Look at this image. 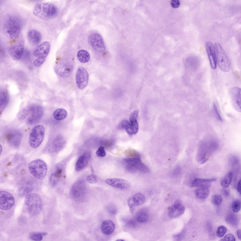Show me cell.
Wrapping results in <instances>:
<instances>
[{
  "instance_id": "6da1fadb",
  "label": "cell",
  "mask_w": 241,
  "mask_h": 241,
  "mask_svg": "<svg viewBox=\"0 0 241 241\" xmlns=\"http://www.w3.org/2000/svg\"><path fill=\"white\" fill-rule=\"evenodd\" d=\"M21 26V21L18 18L10 16L8 17L4 21L2 30L8 37L15 40L17 38L20 34Z\"/></svg>"
},
{
  "instance_id": "7a4b0ae2",
  "label": "cell",
  "mask_w": 241,
  "mask_h": 241,
  "mask_svg": "<svg viewBox=\"0 0 241 241\" xmlns=\"http://www.w3.org/2000/svg\"><path fill=\"white\" fill-rule=\"evenodd\" d=\"M57 9L52 4L42 2L37 4L33 11V14L39 19L47 20L54 17L57 13Z\"/></svg>"
},
{
  "instance_id": "3957f363",
  "label": "cell",
  "mask_w": 241,
  "mask_h": 241,
  "mask_svg": "<svg viewBox=\"0 0 241 241\" xmlns=\"http://www.w3.org/2000/svg\"><path fill=\"white\" fill-rule=\"evenodd\" d=\"M218 143L215 139H209L201 141L199 145L197 158L199 162L202 164L207 161L213 151L218 146Z\"/></svg>"
},
{
  "instance_id": "277c9868",
  "label": "cell",
  "mask_w": 241,
  "mask_h": 241,
  "mask_svg": "<svg viewBox=\"0 0 241 241\" xmlns=\"http://www.w3.org/2000/svg\"><path fill=\"white\" fill-rule=\"evenodd\" d=\"M24 202L31 215H36L40 212L42 207V201L38 194L32 193L28 194L25 197Z\"/></svg>"
},
{
  "instance_id": "5b68a950",
  "label": "cell",
  "mask_w": 241,
  "mask_h": 241,
  "mask_svg": "<svg viewBox=\"0 0 241 241\" xmlns=\"http://www.w3.org/2000/svg\"><path fill=\"white\" fill-rule=\"evenodd\" d=\"M28 167L30 173L34 177L39 180H43L45 177L47 168L45 162L43 160L37 159L31 161Z\"/></svg>"
},
{
  "instance_id": "8992f818",
  "label": "cell",
  "mask_w": 241,
  "mask_h": 241,
  "mask_svg": "<svg viewBox=\"0 0 241 241\" xmlns=\"http://www.w3.org/2000/svg\"><path fill=\"white\" fill-rule=\"evenodd\" d=\"M217 63L220 69L225 72L229 71L231 61L220 44L216 43L214 44Z\"/></svg>"
},
{
  "instance_id": "52a82bcc",
  "label": "cell",
  "mask_w": 241,
  "mask_h": 241,
  "mask_svg": "<svg viewBox=\"0 0 241 241\" xmlns=\"http://www.w3.org/2000/svg\"><path fill=\"white\" fill-rule=\"evenodd\" d=\"M44 133V128L42 125H39L34 127L29 135V143L30 146L33 148L38 147L43 140Z\"/></svg>"
},
{
  "instance_id": "ba28073f",
  "label": "cell",
  "mask_w": 241,
  "mask_h": 241,
  "mask_svg": "<svg viewBox=\"0 0 241 241\" xmlns=\"http://www.w3.org/2000/svg\"><path fill=\"white\" fill-rule=\"evenodd\" d=\"M11 44L8 48V53L13 59L15 60H18L24 52V41L22 39H18Z\"/></svg>"
},
{
  "instance_id": "9c48e42d",
  "label": "cell",
  "mask_w": 241,
  "mask_h": 241,
  "mask_svg": "<svg viewBox=\"0 0 241 241\" xmlns=\"http://www.w3.org/2000/svg\"><path fill=\"white\" fill-rule=\"evenodd\" d=\"M88 41L92 47L96 52L103 53L105 50L106 47L103 39L99 33L94 32L89 36Z\"/></svg>"
},
{
  "instance_id": "30bf717a",
  "label": "cell",
  "mask_w": 241,
  "mask_h": 241,
  "mask_svg": "<svg viewBox=\"0 0 241 241\" xmlns=\"http://www.w3.org/2000/svg\"><path fill=\"white\" fill-rule=\"evenodd\" d=\"M86 187L83 181H78L74 184L71 189V194L75 200L81 201L84 200L86 196Z\"/></svg>"
},
{
  "instance_id": "8fae6325",
  "label": "cell",
  "mask_w": 241,
  "mask_h": 241,
  "mask_svg": "<svg viewBox=\"0 0 241 241\" xmlns=\"http://www.w3.org/2000/svg\"><path fill=\"white\" fill-rule=\"evenodd\" d=\"M15 199L13 196L6 191H0V208L3 210H7L11 208L14 206Z\"/></svg>"
},
{
  "instance_id": "7c38bea8",
  "label": "cell",
  "mask_w": 241,
  "mask_h": 241,
  "mask_svg": "<svg viewBox=\"0 0 241 241\" xmlns=\"http://www.w3.org/2000/svg\"><path fill=\"white\" fill-rule=\"evenodd\" d=\"M76 78L78 88L81 89L84 88L88 82V75L86 70L83 67H79L76 72Z\"/></svg>"
},
{
  "instance_id": "4fadbf2b",
  "label": "cell",
  "mask_w": 241,
  "mask_h": 241,
  "mask_svg": "<svg viewBox=\"0 0 241 241\" xmlns=\"http://www.w3.org/2000/svg\"><path fill=\"white\" fill-rule=\"evenodd\" d=\"M29 111L31 114L27 119V123L30 125L36 124L40 120L43 116V108L39 105H34L30 108Z\"/></svg>"
},
{
  "instance_id": "5bb4252c",
  "label": "cell",
  "mask_w": 241,
  "mask_h": 241,
  "mask_svg": "<svg viewBox=\"0 0 241 241\" xmlns=\"http://www.w3.org/2000/svg\"><path fill=\"white\" fill-rule=\"evenodd\" d=\"M185 208L181 201H176L169 209L168 214L171 218H175L182 215L184 213Z\"/></svg>"
},
{
  "instance_id": "9a60e30c",
  "label": "cell",
  "mask_w": 241,
  "mask_h": 241,
  "mask_svg": "<svg viewBox=\"0 0 241 241\" xmlns=\"http://www.w3.org/2000/svg\"><path fill=\"white\" fill-rule=\"evenodd\" d=\"M50 45L48 41H45L39 45L35 49L33 55L35 57L44 58L48 55L50 51Z\"/></svg>"
},
{
  "instance_id": "2e32d148",
  "label": "cell",
  "mask_w": 241,
  "mask_h": 241,
  "mask_svg": "<svg viewBox=\"0 0 241 241\" xmlns=\"http://www.w3.org/2000/svg\"><path fill=\"white\" fill-rule=\"evenodd\" d=\"M206 48L211 66L213 69H215L217 61L214 45L210 42H207L206 44Z\"/></svg>"
},
{
  "instance_id": "e0dca14e",
  "label": "cell",
  "mask_w": 241,
  "mask_h": 241,
  "mask_svg": "<svg viewBox=\"0 0 241 241\" xmlns=\"http://www.w3.org/2000/svg\"><path fill=\"white\" fill-rule=\"evenodd\" d=\"M105 182L111 186L121 189H127L130 186V183L128 181L122 179H108L105 180Z\"/></svg>"
},
{
  "instance_id": "ac0fdd59",
  "label": "cell",
  "mask_w": 241,
  "mask_h": 241,
  "mask_svg": "<svg viewBox=\"0 0 241 241\" xmlns=\"http://www.w3.org/2000/svg\"><path fill=\"white\" fill-rule=\"evenodd\" d=\"M124 161L126 163L131 164L135 167L137 170L145 173H148L149 170L147 167L143 163L139 158H125Z\"/></svg>"
},
{
  "instance_id": "d6986e66",
  "label": "cell",
  "mask_w": 241,
  "mask_h": 241,
  "mask_svg": "<svg viewBox=\"0 0 241 241\" xmlns=\"http://www.w3.org/2000/svg\"><path fill=\"white\" fill-rule=\"evenodd\" d=\"M234 107L237 111H241V90L237 87L233 88L230 91Z\"/></svg>"
},
{
  "instance_id": "ffe728a7",
  "label": "cell",
  "mask_w": 241,
  "mask_h": 241,
  "mask_svg": "<svg viewBox=\"0 0 241 241\" xmlns=\"http://www.w3.org/2000/svg\"><path fill=\"white\" fill-rule=\"evenodd\" d=\"M5 137L11 145L15 147H17L19 145L21 135L18 132L12 131L9 132L6 134Z\"/></svg>"
},
{
  "instance_id": "44dd1931",
  "label": "cell",
  "mask_w": 241,
  "mask_h": 241,
  "mask_svg": "<svg viewBox=\"0 0 241 241\" xmlns=\"http://www.w3.org/2000/svg\"><path fill=\"white\" fill-rule=\"evenodd\" d=\"M62 169L58 165L55 166L53 168L50 175L49 182L50 185L54 186L57 183L61 176Z\"/></svg>"
},
{
  "instance_id": "7402d4cb",
  "label": "cell",
  "mask_w": 241,
  "mask_h": 241,
  "mask_svg": "<svg viewBox=\"0 0 241 241\" xmlns=\"http://www.w3.org/2000/svg\"><path fill=\"white\" fill-rule=\"evenodd\" d=\"M28 39L32 44L36 45L40 42L41 39V36L40 32L35 29L29 30L27 34Z\"/></svg>"
},
{
  "instance_id": "603a6c76",
  "label": "cell",
  "mask_w": 241,
  "mask_h": 241,
  "mask_svg": "<svg viewBox=\"0 0 241 241\" xmlns=\"http://www.w3.org/2000/svg\"><path fill=\"white\" fill-rule=\"evenodd\" d=\"M216 180V179L215 178H197L193 181L190 187H205L209 188L210 187L211 183Z\"/></svg>"
},
{
  "instance_id": "cb8c5ba5",
  "label": "cell",
  "mask_w": 241,
  "mask_h": 241,
  "mask_svg": "<svg viewBox=\"0 0 241 241\" xmlns=\"http://www.w3.org/2000/svg\"><path fill=\"white\" fill-rule=\"evenodd\" d=\"M115 229V225L113 222L110 220L104 221L102 223L101 230L102 233L106 235H109L114 232Z\"/></svg>"
},
{
  "instance_id": "d4e9b609",
  "label": "cell",
  "mask_w": 241,
  "mask_h": 241,
  "mask_svg": "<svg viewBox=\"0 0 241 241\" xmlns=\"http://www.w3.org/2000/svg\"><path fill=\"white\" fill-rule=\"evenodd\" d=\"M90 157L89 153L86 152L80 156L78 159L76 165V169L77 171L84 168L87 165Z\"/></svg>"
},
{
  "instance_id": "484cf974",
  "label": "cell",
  "mask_w": 241,
  "mask_h": 241,
  "mask_svg": "<svg viewBox=\"0 0 241 241\" xmlns=\"http://www.w3.org/2000/svg\"><path fill=\"white\" fill-rule=\"evenodd\" d=\"M9 100L8 92L5 89H2L0 92V113L2 112L7 104Z\"/></svg>"
},
{
  "instance_id": "4316f807",
  "label": "cell",
  "mask_w": 241,
  "mask_h": 241,
  "mask_svg": "<svg viewBox=\"0 0 241 241\" xmlns=\"http://www.w3.org/2000/svg\"><path fill=\"white\" fill-rule=\"evenodd\" d=\"M138 115V111L136 110L132 113L130 116L131 125L134 134L137 133L138 129V124L137 120Z\"/></svg>"
},
{
  "instance_id": "83f0119b",
  "label": "cell",
  "mask_w": 241,
  "mask_h": 241,
  "mask_svg": "<svg viewBox=\"0 0 241 241\" xmlns=\"http://www.w3.org/2000/svg\"><path fill=\"white\" fill-rule=\"evenodd\" d=\"M196 196L198 198L203 199L207 198L209 193V188L205 187H198L195 190Z\"/></svg>"
},
{
  "instance_id": "f1b7e54d",
  "label": "cell",
  "mask_w": 241,
  "mask_h": 241,
  "mask_svg": "<svg viewBox=\"0 0 241 241\" xmlns=\"http://www.w3.org/2000/svg\"><path fill=\"white\" fill-rule=\"evenodd\" d=\"M149 218V214L147 210L142 209L139 211L136 216V219L138 222L144 223L146 222Z\"/></svg>"
},
{
  "instance_id": "f546056e",
  "label": "cell",
  "mask_w": 241,
  "mask_h": 241,
  "mask_svg": "<svg viewBox=\"0 0 241 241\" xmlns=\"http://www.w3.org/2000/svg\"><path fill=\"white\" fill-rule=\"evenodd\" d=\"M233 175V173L231 171H229L226 174L221 180V185L224 188L228 187L231 183Z\"/></svg>"
},
{
  "instance_id": "4dcf8cb0",
  "label": "cell",
  "mask_w": 241,
  "mask_h": 241,
  "mask_svg": "<svg viewBox=\"0 0 241 241\" xmlns=\"http://www.w3.org/2000/svg\"><path fill=\"white\" fill-rule=\"evenodd\" d=\"M67 115V112L66 111L62 108L57 109L53 113L54 118L58 120H61L65 119Z\"/></svg>"
},
{
  "instance_id": "1f68e13d",
  "label": "cell",
  "mask_w": 241,
  "mask_h": 241,
  "mask_svg": "<svg viewBox=\"0 0 241 241\" xmlns=\"http://www.w3.org/2000/svg\"><path fill=\"white\" fill-rule=\"evenodd\" d=\"M77 57L79 60L83 63L88 62L90 59L89 54L86 51L84 50H80L78 52Z\"/></svg>"
},
{
  "instance_id": "d6a6232c",
  "label": "cell",
  "mask_w": 241,
  "mask_h": 241,
  "mask_svg": "<svg viewBox=\"0 0 241 241\" xmlns=\"http://www.w3.org/2000/svg\"><path fill=\"white\" fill-rule=\"evenodd\" d=\"M132 198L136 206H140L142 205L145 202V197L141 193H138L135 194Z\"/></svg>"
},
{
  "instance_id": "836d02e7",
  "label": "cell",
  "mask_w": 241,
  "mask_h": 241,
  "mask_svg": "<svg viewBox=\"0 0 241 241\" xmlns=\"http://www.w3.org/2000/svg\"><path fill=\"white\" fill-rule=\"evenodd\" d=\"M48 233L46 232H34L30 234L29 237L32 240L35 241H40L43 239V236L46 235Z\"/></svg>"
},
{
  "instance_id": "e575fe53",
  "label": "cell",
  "mask_w": 241,
  "mask_h": 241,
  "mask_svg": "<svg viewBox=\"0 0 241 241\" xmlns=\"http://www.w3.org/2000/svg\"><path fill=\"white\" fill-rule=\"evenodd\" d=\"M226 220L229 224L235 226L237 225L238 220L237 217L234 214H229L226 217Z\"/></svg>"
},
{
  "instance_id": "d590c367",
  "label": "cell",
  "mask_w": 241,
  "mask_h": 241,
  "mask_svg": "<svg viewBox=\"0 0 241 241\" xmlns=\"http://www.w3.org/2000/svg\"><path fill=\"white\" fill-rule=\"evenodd\" d=\"M121 127L125 128L128 133L129 135H132L133 133V131L131 125L127 120H125L122 121L120 123Z\"/></svg>"
},
{
  "instance_id": "8d00e7d4",
  "label": "cell",
  "mask_w": 241,
  "mask_h": 241,
  "mask_svg": "<svg viewBox=\"0 0 241 241\" xmlns=\"http://www.w3.org/2000/svg\"><path fill=\"white\" fill-rule=\"evenodd\" d=\"M232 209L234 213H237L240 210L241 208V202L239 200H236L233 201L232 205Z\"/></svg>"
},
{
  "instance_id": "74e56055",
  "label": "cell",
  "mask_w": 241,
  "mask_h": 241,
  "mask_svg": "<svg viewBox=\"0 0 241 241\" xmlns=\"http://www.w3.org/2000/svg\"><path fill=\"white\" fill-rule=\"evenodd\" d=\"M212 201L214 205H219L222 202L221 197L218 195H214L212 197Z\"/></svg>"
},
{
  "instance_id": "f35d334b",
  "label": "cell",
  "mask_w": 241,
  "mask_h": 241,
  "mask_svg": "<svg viewBox=\"0 0 241 241\" xmlns=\"http://www.w3.org/2000/svg\"><path fill=\"white\" fill-rule=\"evenodd\" d=\"M226 229L225 226L221 225L219 226L217 231V236L219 237H222L226 233Z\"/></svg>"
},
{
  "instance_id": "ab89813d",
  "label": "cell",
  "mask_w": 241,
  "mask_h": 241,
  "mask_svg": "<svg viewBox=\"0 0 241 241\" xmlns=\"http://www.w3.org/2000/svg\"><path fill=\"white\" fill-rule=\"evenodd\" d=\"M213 109L214 114L217 119L220 121H222V119L220 114L217 107L215 103H214L213 104Z\"/></svg>"
},
{
  "instance_id": "60d3db41",
  "label": "cell",
  "mask_w": 241,
  "mask_h": 241,
  "mask_svg": "<svg viewBox=\"0 0 241 241\" xmlns=\"http://www.w3.org/2000/svg\"><path fill=\"white\" fill-rule=\"evenodd\" d=\"M96 154L99 157H103L106 155L104 148L102 146L99 147L96 152Z\"/></svg>"
},
{
  "instance_id": "b9f144b4",
  "label": "cell",
  "mask_w": 241,
  "mask_h": 241,
  "mask_svg": "<svg viewBox=\"0 0 241 241\" xmlns=\"http://www.w3.org/2000/svg\"><path fill=\"white\" fill-rule=\"evenodd\" d=\"M185 231L183 230L180 233L174 235V237L176 241H181L184 239L185 237Z\"/></svg>"
},
{
  "instance_id": "7bdbcfd3",
  "label": "cell",
  "mask_w": 241,
  "mask_h": 241,
  "mask_svg": "<svg viewBox=\"0 0 241 241\" xmlns=\"http://www.w3.org/2000/svg\"><path fill=\"white\" fill-rule=\"evenodd\" d=\"M32 188L31 187L26 186L22 188L21 189V194L23 195H26L29 193L32 190ZM28 194H27L28 195Z\"/></svg>"
},
{
  "instance_id": "ee69618b",
  "label": "cell",
  "mask_w": 241,
  "mask_h": 241,
  "mask_svg": "<svg viewBox=\"0 0 241 241\" xmlns=\"http://www.w3.org/2000/svg\"><path fill=\"white\" fill-rule=\"evenodd\" d=\"M87 181L90 183H94L96 182L97 179L96 176L93 174L88 176L87 177Z\"/></svg>"
},
{
  "instance_id": "f6af8a7d",
  "label": "cell",
  "mask_w": 241,
  "mask_h": 241,
  "mask_svg": "<svg viewBox=\"0 0 241 241\" xmlns=\"http://www.w3.org/2000/svg\"><path fill=\"white\" fill-rule=\"evenodd\" d=\"M221 241H235V238L232 234H229L225 236L223 239L220 240Z\"/></svg>"
},
{
  "instance_id": "bcb514c9",
  "label": "cell",
  "mask_w": 241,
  "mask_h": 241,
  "mask_svg": "<svg viewBox=\"0 0 241 241\" xmlns=\"http://www.w3.org/2000/svg\"><path fill=\"white\" fill-rule=\"evenodd\" d=\"M126 164L125 168L128 171L130 172L134 173L136 172L137 170L133 166L129 164L126 163Z\"/></svg>"
},
{
  "instance_id": "7dc6e473",
  "label": "cell",
  "mask_w": 241,
  "mask_h": 241,
  "mask_svg": "<svg viewBox=\"0 0 241 241\" xmlns=\"http://www.w3.org/2000/svg\"><path fill=\"white\" fill-rule=\"evenodd\" d=\"M45 60L44 58H38L34 61V64L36 66H39L41 65Z\"/></svg>"
},
{
  "instance_id": "c3c4849f",
  "label": "cell",
  "mask_w": 241,
  "mask_h": 241,
  "mask_svg": "<svg viewBox=\"0 0 241 241\" xmlns=\"http://www.w3.org/2000/svg\"><path fill=\"white\" fill-rule=\"evenodd\" d=\"M170 4L172 7L174 8H177L179 7L180 2L179 0H172L171 1Z\"/></svg>"
},
{
  "instance_id": "681fc988",
  "label": "cell",
  "mask_w": 241,
  "mask_h": 241,
  "mask_svg": "<svg viewBox=\"0 0 241 241\" xmlns=\"http://www.w3.org/2000/svg\"><path fill=\"white\" fill-rule=\"evenodd\" d=\"M128 204L129 207L131 209H133L136 206L132 198H130L129 200Z\"/></svg>"
},
{
  "instance_id": "f907efd6",
  "label": "cell",
  "mask_w": 241,
  "mask_h": 241,
  "mask_svg": "<svg viewBox=\"0 0 241 241\" xmlns=\"http://www.w3.org/2000/svg\"><path fill=\"white\" fill-rule=\"evenodd\" d=\"M127 225L129 226L134 227L136 225V223L135 221L132 219L129 220L127 222Z\"/></svg>"
},
{
  "instance_id": "816d5d0a",
  "label": "cell",
  "mask_w": 241,
  "mask_h": 241,
  "mask_svg": "<svg viewBox=\"0 0 241 241\" xmlns=\"http://www.w3.org/2000/svg\"><path fill=\"white\" fill-rule=\"evenodd\" d=\"M108 211L110 213L112 214H115L116 213V209L115 207L111 205L109 207Z\"/></svg>"
},
{
  "instance_id": "f5cc1de1",
  "label": "cell",
  "mask_w": 241,
  "mask_h": 241,
  "mask_svg": "<svg viewBox=\"0 0 241 241\" xmlns=\"http://www.w3.org/2000/svg\"><path fill=\"white\" fill-rule=\"evenodd\" d=\"M241 180H240L238 181L237 185V190L239 193L241 194Z\"/></svg>"
},
{
  "instance_id": "db71d44e",
  "label": "cell",
  "mask_w": 241,
  "mask_h": 241,
  "mask_svg": "<svg viewBox=\"0 0 241 241\" xmlns=\"http://www.w3.org/2000/svg\"><path fill=\"white\" fill-rule=\"evenodd\" d=\"M180 169L179 167H177L174 170L173 173V174L175 175L178 174L180 172Z\"/></svg>"
},
{
  "instance_id": "11a10c76",
  "label": "cell",
  "mask_w": 241,
  "mask_h": 241,
  "mask_svg": "<svg viewBox=\"0 0 241 241\" xmlns=\"http://www.w3.org/2000/svg\"><path fill=\"white\" fill-rule=\"evenodd\" d=\"M223 193L224 195L225 196H228L229 194V191L225 189L223 190Z\"/></svg>"
},
{
  "instance_id": "9f6ffc18",
  "label": "cell",
  "mask_w": 241,
  "mask_h": 241,
  "mask_svg": "<svg viewBox=\"0 0 241 241\" xmlns=\"http://www.w3.org/2000/svg\"><path fill=\"white\" fill-rule=\"evenodd\" d=\"M237 236L239 239L241 240V230L240 229H238L237 232Z\"/></svg>"
},
{
  "instance_id": "6f0895ef",
  "label": "cell",
  "mask_w": 241,
  "mask_h": 241,
  "mask_svg": "<svg viewBox=\"0 0 241 241\" xmlns=\"http://www.w3.org/2000/svg\"><path fill=\"white\" fill-rule=\"evenodd\" d=\"M2 151H3V148L2 147V146L1 145H0V155H1V153L2 152Z\"/></svg>"
},
{
  "instance_id": "680465c9",
  "label": "cell",
  "mask_w": 241,
  "mask_h": 241,
  "mask_svg": "<svg viewBox=\"0 0 241 241\" xmlns=\"http://www.w3.org/2000/svg\"><path fill=\"white\" fill-rule=\"evenodd\" d=\"M116 241H124V240H121V239H119H119L117 240H116Z\"/></svg>"
}]
</instances>
